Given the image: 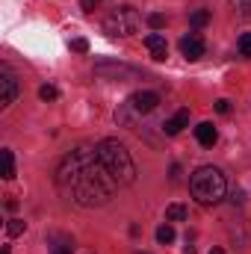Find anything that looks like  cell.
Listing matches in <instances>:
<instances>
[{
  "mask_svg": "<svg viewBox=\"0 0 251 254\" xmlns=\"http://www.w3.org/2000/svg\"><path fill=\"white\" fill-rule=\"evenodd\" d=\"M216 113H222V116H225V113H231V101H225V98H222V101H216Z\"/></svg>",
  "mask_w": 251,
  "mask_h": 254,
  "instance_id": "obj_22",
  "label": "cell"
},
{
  "mask_svg": "<svg viewBox=\"0 0 251 254\" xmlns=\"http://www.w3.org/2000/svg\"><path fill=\"white\" fill-rule=\"evenodd\" d=\"M71 51L74 54H86L89 51V42L86 39H71Z\"/></svg>",
  "mask_w": 251,
  "mask_h": 254,
  "instance_id": "obj_21",
  "label": "cell"
},
{
  "mask_svg": "<svg viewBox=\"0 0 251 254\" xmlns=\"http://www.w3.org/2000/svg\"><path fill=\"white\" fill-rule=\"evenodd\" d=\"M189 24H192V27H207V24H210V12H207V9H198V12H192Z\"/></svg>",
  "mask_w": 251,
  "mask_h": 254,
  "instance_id": "obj_16",
  "label": "cell"
},
{
  "mask_svg": "<svg viewBox=\"0 0 251 254\" xmlns=\"http://www.w3.org/2000/svg\"><path fill=\"white\" fill-rule=\"evenodd\" d=\"M39 98H42V101H57V98H60V89H57V86H42V89H39Z\"/></svg>",
  "mask_w": 251,
  "mask_h": 254,
  "instance_id": "obj_17",
  "label": "cell"
},
{
  "mask_svg": "<svg viewBox=\"0 0 251 254\" xmlns=\"http://www.w3.org/2000/svg\"><path fill=\"white\" fill-rule=\"evenodd\" d=\"M98 3H101V0H83V3H80V6H83V9H86V12H92V9H95V6H98Z\"/></svg>",
  "mask_w": 251,
  "mask_h": 254,
  "instance_id": "obj_23",
  "label": "cell"
},
{
  "mask_svg": "<svg viewBox=\"0 0 251 254\" xmlns=\"http://www.w3.org/2000/svg\"><path fill=\"white\" fill-rule=\"evenodd\" d=\"M148 24H151L154 30H163V27H166V18H163L160 12H154V15H148Z\"/></svg>",
  "mask_w": 251,
  "mask_h": 254,
  "instance_id": "obj_20",
  "label": "cell"
},
{
  "mask_svg": "<svg viewBox=\"0 0 251 254\" xmlns=\"http://www.w3.org/2000/svg\"><path fill=\"white\" fill-rule=\"evenodd\" d=\"M139 24H142V18H139V12H136L133 6H119V9H113V12L104 18V30H107V36H113V39H119V36H133V33L139 30Z\"/></svg>",
  "mask_w": 251,
  "mask_h": 254,
  "instance_id": "obj_4",
  "label": "cell"
},
{
  "mask_svg": "<svg viewBox=\"0 0 251 254\" xmlns=\"http://www.w3.org/2000/svg\"><path fill=\"white\" fill-rule=\"evenodd\" d=\"M187 125H189V110H181L178 116H172L169 122H163V130H166L169 136H178V133H181Z\"/></svg>",
  "mask_w": 251,
  "mask_h": 254,
  "instance_id": "obj_10",
  "label": "cell"
},
{
  "mask_svg": "<svg viewBox=\"0 0 251 254\" xmlns=\"http://www.w3.org/2000/svg\"><path fill=\"white\" fill-rule=\"evenodd\" d=\"M240 54H243V57H251V33L240 36Z\"/></svg>",
  "mask_w": 251,
  "mask_h": 254,
  "instance_id": "obj_19",
  "label": "cell"
},
{
  "mask_svg": "<svg viewBox=\"0 0 251 254\" xmlns=\"http://www.w3.org/2000/svg\"><path fill=\"white\" fill-rule=\"evenodd\" d=\"M145 48L151 51V57H154L157 63H163V60H166V54H169L166 39H163L160 33H148V36H145Z\"/></svg>",
  "mask_w": 251,
  "mask_h": 254,
  "instance_id": "obj_8",
  "label": "cell"
},
{
  "mask_svg": "<svg viewBox=\"0 0 251 254\" xmlns=\"http://www.w3.org/2000/svg\"><path fill=\"white\" fill-rule=\"evenodd\" d=\"M51 254H74V243H71V240H63L60 246H54Z\"/></svg>",
  "mask_w": 251,
  "mask_h": 254,
  "instance_id": "obj_18",
  "label": "cell"
},
{
  "mask_svg": "<svg viewBox=\"0 0 251 254\" xmlns=\"http://www.w3.org/2000/svg\"><path fill=\"white\" fill-rule=\"evenodd\" d=\"M95 148H98L101 163L110 169V175H113L119 184H133V181H136V166H133V160H130V151H127L119 139H101Z\"/></svg>",
  "mask_w": 251,
  "mask_h": 254,
  "instance_id": "obj_3",
  "label": "cell"
},
{
  "mask_svg": "<svg viewBox=\"0 0 251 254\" xmlns=\"http://www.w3.org/2000/svg\"><path fill=\"white\" fill-rule=\"evenodd\" d=\"M166 219H169V222H187V207L169 204V207H166Z\"/></svg>",
  "mask_w": 251,
  "mask_h": 254,
  "instance_id": "obj_12",
  "label": "cell"
},
{
  "mask_svg": "<svg viewBox=\"0 0 251 254\" xmlns=\"http://www.w3.org/2000/svg\"><path fill=\"white\" fill-rule=\"evenodd\" d=\"M24 231H27V222H24V219H9V222H6V234H9V237H21Z\"/></svg>",
  "mask_w": 251,
  "mask_h": 254,
  "instance_id": "obj_13",
  "label": "cell"
},
{
  "mask_svg": "<svg viewBox=\"0 0 251 254\" xmlns=\"http://www.w3.org/2000/svg\"><path fill=\"white\" fill-rule=\"evenodd\" d=\"M57 187L77 207H101V204H107L116 195L119 181L101 163L98 148L80 145V148H74L60 163V169H57Z\"/></svg>",
  "mask_w": 251,
  "mask_h": 254,
  "instance_id": "obj_1",
  "label": "cell"
},
{
  "mask_svg": "<svg viewBox=\"0 0 251 254\" xmlns=\"http://www.w3.org/2000/svg\"><path fill=\"white\" fill-rule=\"evenodd\" d=\"M157 240H160L163 246L175 243V228H172V225H160V228H157Z\"/></svg>",
  "mask_w": 251,
  "mask_h": 254,
  "instance_id": "obj_15",
  "label": "cell"
},
{
  "mask_svg": "<svg viewBox=\"0 0 251 254\" xmlns=\"http://www.w3.org/2000/svg\"><path fill=\"white\" fill-rule=\"evenodd\" d=\"M189 192H192V198H195L198 204L213 207V204H219V201L225 198V192H228L225 175H222L219 169H213V166H201V169L192 172V178H189Z\"/></svg>",
  "mask_w": 251,
  "mask_h": 254,
  "instance_id": "obj_2",
  "label": "cell"
},
{
  "mask_svg": "<svg viewBox=\"0 0 251 254\" xmlns=\"http://www.w3.org/2000/svg\"><path fill=\"white\" fill-rule=\"evenodd\" d=\"M204 51H207V45H204V39H201L198 33H189V36L181 39V54H184L187 60H201Z\"/></svg>",
  "mask_w": 251,
  "mask_h": 254,
  "instance_id": "obj_7",
  "label": "cell"
},
{
  "mask_svg": "<svg viewBox=\"0 0 251 254\" xmlns=\"http://www.w3.org/2000/svg\"><path fill=\"white\" fill-rule=\"evenodd\" d=\"M240 3L246 6V12H249V15H251V0H240Z\"/></svg>",
  "mask_w": 251,
  "mask_h": 254,
  "instance_id": "obj_24",
  "label": "cell"
},
{
  "mask_svg": "<svg viewBox=\"0 0 251 254\" xmlns=\"http://www.w3.org/2000/svg\"><path fill=\"white\" fill-rule=\"evenodd\" d=\"M0 157H3V178H6V181H12V178H15V154H12L9 148H3V151H0Z\"/></svg>",
  "mask_w": 251,
  "mask_h": 254,
  "instance_id": "obj_11",
  "label": "cell"
},
{
  "mask_svg": "<svg viewBox=\"0 0 251 254\" xmlns=\"http://www.w3.org/2000/svg\"><path fill=\"white\" fill-rule=\"evenodd\" d=\"M195 139H198L204 148H213L216 139H219V133H216V127L210 125V122H201V125L195 127Z\"/></svg>",
  "mask_w": 251,
  "mask_h": 254,
  "instance_id": "obj_9",
  "label": "cell"
},
{
  "mask_svg": "<svg viewBox=\"0 0 251 254\" xmlns=\"http://www.w3.org/2000/svg\"><path fill=\"white\" fill-rule=\"evenodd\" d=\"M207 254H225V252H222V249H210Z\"/></svg>",
  "mask_w": 251,
  "mask_h": 254,
  "instance_id": "obj_25",
  "label": "cell"
},
{
  "mask_svg": "<svg viewBox=\"0 0 251 254\" xmlns=\"http://www.w3.org/2000/svg\"><path fill=\"white\" fill-rule=\"evenodd\" d=\"M15 98H18V80L9 68H0V107L15 104Z\"/></svg>",
  "mask_w": 251,
  "mask_h": 254,
  "instance_id": "obj_6",
  "label": "cell"
},
{
  "mask_svg": "<svg viewBox=\"0 0 251 254\" xmlns=\"http://www.w3.org/2000/svg\"><path fill=\"white\" fill-rule=\"evenodd\" d=\"M157 104H160V95L157 92H136V95L127 98V104L116 113V119L130 125V116H148V113L157 110Z\"/></svg>",
  "mask_w": 251,
  "mask_h": 254,
  "instance_id": "obj_5",
  "label": "cell"
},
{
  "mask_svg": "<svg viewBox=\"0 0 251 254\" xmlns=\"http://www.w3.org/2000/svg\"><path fill=\"white\" fill-rule=\"evenodd\" d=\"M0 254H9V246H3V252H0Z\"/></svg>",
  "mask_w": 251,
  "mask_h": 254,
  "instance_id": "obj_26",
  "label": "cell"
},
{
  "mask_svg": "<svg viewBox=\"0 0 251 254\" xmlns=\"http://www.w3.org/2000/svg\"><path fill=\"white\" fill-rule=\"evenodd\" d=\"M98 74H113V77H122V74H133V68H125V65H98Z\"/></svg>",
  "mask_w": 251,
  "mask_h": 254,
  "instance_id": "obj_14",
  "label": "cell"
}]
</instances>
